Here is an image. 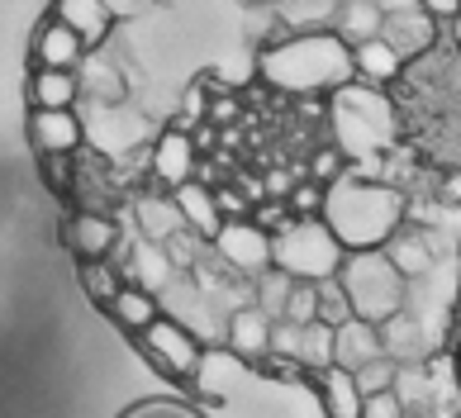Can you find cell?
<instances>
[{"label": "cell", "instance_id": "cell-9", "mask_svg": "<svg viewBox=\"0 0 461 418\" xmlns=\"http://www.w3.org/2000/svg\"><path fill=\"white\" fill-rule=\"evenodd\" d=\"M271 314L258 309V304H238L224 314V347L233 357H243L248 366H258L267 352H271Z\"/></svg>", "mask_w": 461, "mask_h": 418}, {"label": "cell", "instance_id": "cell-6", "mask_svg": "<svg viewBox=\"0 0 461 418\" xmlns=\"http://www.w3.org/2000/svg\"><path fill=\"white\" fill-rule=\"evenodd\" d=\"M139 352L148 357L152 371H162L167 380H176V386H185V380H195L200 361H204V342L200 333H191L181 319H172V314H158L143 333H139Z\"/></svg>", "mask_w": 461, "mask_h": 418}, {"label": "cell", "instance_id": "cell-2", "mask_svg": "<svg viewBox=\"0 0 461 418\" xmlns=\"http://www.w3.org/2000/svg\"><path fill=\"white\" fill-rule=\"evenodd\" d=\"M323 223L348 252L362 248H385V238L409 219V200L400 186L362 177V171H343L329 190H323Z\"/></svg>", "mask_w": 461, "mask_h": 418}, {"label": "cell", "instance_id": "cell-18", "mask_svg": "<svg viewBox=\"0 0 461 418\" xmlns=\"http://www.w3.org/2000/svg\"><path fill=\"white\" fill-rule=\"evenodd\" d=\"M29 58H33V67H81L86 62V43H81L62 20H43L39 33H33Z\"/></svg>", "mask_w": 461, "mask_h": 418}, {"label": "cell", "instance_id": "cell-10", "mask_svg": "<svg viewBox=\"0 0 461 418\" xmlns=\"http://www.w3.org/2000/svg\"><path fill=\"white\" fill-rule=\"evenodd\" d=\"M29 143L39 157L48 152L77 157L81 143H86V129H81L77 110H29Z\"/></svg>", "mask_w": 461, "mask_h": 418}, {"label": "cell", "instance_id": "cell-4", "mask_svg": "<svg viewBox=\"0 0 461 418\" xmlns=\"http://www.w3.org/2000/svg\"><path fill=\"white\" fill-rule=\"evenodd\" d=\"M333 276L343 281L357 319L381 323V319H390V314H400L409 304V276L385 257V248L343 252V267H338Z\"/></svg>", "mask_w": 461, "mask_h": 418}, {"label": "cell", "instance_id": "cell-40", "mask_svg": "<svg viewBox=\"0 0 461 418\" xmlns=\"http://www.w3.org/2000/svg\"><path fill=\"white\" fill-rule=\"evenodd\" d=\"M447 29H452V43L461 48V10H456V14H452V20H447Z\"/></svg>", "mask_w": 461, "mask_h": 418}, {"label": "cell", "instance_id": "cell-35", "mask_svg": "<svg viewBox=\"0 0 461 418\" xmlns=\"http://www.w3.org/2000/svg\"><path fill=\"white\" fill-rule=\"evenodd\" d=\"M362 418H409V409L395 395V386H390V390H375V395L362 399Z\"/></svg>", "mask_w": 461, "mask_h": 418}, {"label": "cell", "instance_id": "cell-36", "mask_svg": "<svg viewBox=\"0 0 461 418\" xmlns=\"http://www.w3.org/2000/svg\"><path fill=\"white\" fill-rule=\"evenodd\" d=\"M248 219L258 223V229L276 233V229H285V223L295 219V214H290V209H285V200H258V204H252V214H248Z\"/></svg>", "mask_w": 461, "mask_h": 418}, {"label": "cell", "instance_id": "cell-24", "mask_svg": "<svg viewBox=\"0 0 461 418\" xmlns=\"http://www.w3.org/2000/svg\"><path fill=\"white\" fill-rule=\"evenodd\" d=\"M381 24H385V10L375 5V0H338V10H333V33H338L348 48L375 39V33H381Z\"/></svg>", "mask_w": 461, "mask_h": 418}, {"label": "cell", "instance_id": "cell-32", "mask_svg": "<svg viewBox=\"0 0 461 418\" xmlns=\"http://www.w3.org/2000/svg\"><path fill=\"white\" fill-rule=\"evenodd\" d=\"M314 309H319L314 281H295V286H290V300H285V314H281V319H290V323H310Z\"/></svg>", "mask_w": 461, "mask_h": 418}, {"label": "cell", "instance_id": "cell-41", "mask_svg": "<svg viewBox=\"0 0 461 418\" xmlns=\"http://www.w3.org/2000/svg\"><path fill=\"white\" fill-rule=\"evenodd\" d=\"M248 5H276V0H248Z\"/></svg>", "mask_w": 461, "mask_h": 418}, {"label": "cell", "instance_id": "cell-33", "mask_svg": "<svg viewBox=\"0 0 461 418\" xmlns=\"http://www.w3.org/2000/svg\"><path fill=\"white\" fill-rule=\"evenodd\" d=\"M343 148L338 143H329V148H319L314 157H310V181H319V186H333L338 177H343Z\"/></svg>", "mask_w": 461, "mask_h": 418}, {"label": "cell", "instance_id": "cell-16", "mask_svg": "<svg viewBox=\"0 0 461 418\" xmlns=\"http://www.w3.org/2000/svg\"><path fill=\"white\" fill-rule=\"evenodd\" d=\"M133 223H139V238H152V242H167L172 233L185 229V219H181V209L172 200V190H143L139 200H133Z\"/></svg>", "mask_w": 461, "mask_h": 418}, {"label": "cell", "instance_id": "cell-25", "mask_svg": "<svg viewBox=\"0 0 461 418\" xmlns=\"http://www.w3.org/2000/svg\"><path fill=\"white\" fill-rule=\"evenodd\" d=\"M77 276H81V290H86V300H95L100 309H105L119 286H124V276H119V267L110 257H86V261H77Z\"/></svg>", "mask_w": 461, "mask_h": 418}, {"label": "cell", "instance_id": "cell-29", "mask_svg": "<svg viewBox=\"0 0 461 418\" xmlns=\"http://www.w3.org/2000/svg\"><path fill=\"white\" fill-rule=\"evenodd\" d=\"M338 0H281V20L285 29H323L333 24Z\"/></svg>", "mask_w": 461, "mask_h": 418}, {"label": "cell", "instance_id": "cell-17", "mask_svg": "<svg viewBox=\"0 0 461 418\" xmlns=\"http://www.w3.org/2000/svg\"><path fill=\"white\" fill-rule=\"evenodd\" d=\"M172 200H176V209H181V219H185V229H191V233H200L204 242L219 233L224 214H219L214 186H204L200 177H191V181H181V186L172 190Z\"/></svg>", "mask_w": 461, "mask_h": 418}, {"label": "cell", "instance_id": "cell-19", "mask_svg": "<svg viewBox=\"0 0 461 418\" xmlns=\"http://www.w3.org/2000/svg\"><path fill=\"white\" fill-rule=\"evenodd\" d=\"M371 357H381V333H375L371 319H352L333 328V366H343V371H357V366H366Z\"/></svg>", "mask_w": 461, "mask_h": 418}, {"label": "cell", "instance_id": "cell-11", "mask_svg": "<svg viewBox=\"0 0 461 418\" xmlns=\"http://www.w3.org/2000/svg\"><path fill=\"white\" fill-rule=\"evenodd\" d=\"M62 238H67V248L77 252V261H86V257H110L124 233H119V223L110 214H100V209H77V214L67 219Z\"/></svg>", "mask_w": 461, "mask_h": 418}, {"label": "cell", "instance_id": "cell-7", "mask_svg": "<svg viewBox=\"0 0 461 418\" xmlns=\"http://www.w3.org/2000/svg\"><path fill=\"white\" fill-rule=\"evenodd\" d=\"M210 252L224 261V267H233L238 276H258V271H267L271 267V233L267 229H258L248 214L243 219H224L219 223V233L210 238Z\"/></svg>", "mask_w": 461, "mask_h": 418}, {"label": "cell", "instance_id": "cell-5", "mask_svg": "<svg viewBox=\"0 0 461 418\" xmlns=\"http://www.w3.org/2000/svg\"><path fill=\"white\" fill-rule=\"evenodd\" d=\"M343 242L333 238V229L323 223L319 214L314 219H290L285 229L271 233V267L290 271L295 281H323L343 267Z\"/></svg>", "mask_w": 461, "mask_h": 418}, {"label": "cell", "instance_id": "cell-39", "mask_svg": "<svg viewBox=\"0 0 461 418\" xmlns=\"http://www.w3.org/2000/svg\"><path fill=\"white\" fill-rule=\"evenodd\" d=\"M110 10H114V20H119V14H133V10H139V0H110Z\"/></svg>", "mask_w": 461, "mask_h": 418}, {"label": "cell", "instance_id": "cell-34", "mask_svg": "<svg viewBox=\"0 0 461 418\" xmlns=\"http://www.w3.org/2000/svg\"><path fill=\"white\" fill-rule=\"evenodd\" d=\"M43 181L58 190V195H72V186H77V167H72V157L67 152H48L43 157Z\"/></svg>", "mask_w": 461, "mask_h": 418}, {"label": "cell", "instance_id": "cell-8", "mask_svg": "<svg viewBox=\"0 0 461 418\" xmlns=\"http://www.w3.org/2000/svg\"><path fill=\"white\" fill-rule=\"evenodd\" d=\"M195 167H200V148H195L191 129H176V124L167 129L148 152V177H152L158 190H176L181 181L195 177Z\"/></svg>", "mask_w": 461, "mask_h": 418}, {"label": "cell", "instance_id": "cell-22", "mask_svg": "<svg viewBox=\"0 0 461 418\" xmlns=\"http://www.w3.org/2000/svg\"><path fill=\"white\" fill-rule=\"evenodd\" d=\"M105 314H110V319H114L119 328H124V333L139 338L143 328L162 314V300H158V290H143V286L124 281V286H119V295L105 304Z\"/></svg>", "mask_w": 461, "mask_h": 418}, {"label": "cell", "instance_id": "cell-23", "mask_svg": "<svg viewBox=\"0 0 461 418\" xmlns=\"http://www.w3.org/2000/svg\"><path fill=\"white\" fill-rule=\"evenodd\" d=\"M385 257L395 261V267L409 276V281L429 276V271H433V261H438V257H433V238L423 233V229H404V223L385 238Z\"/></svg>", "mask_w": 461, "mask_h": 418}, {"label": "cell", "instance_id": "cell-20", "mask_svg": "<svg viewBox=\"0 0 461 418\" xmlns=\"http://www.w3.org/2000/svg\"><path fill=\"white\" fill-rule=\"evenodd\" d=\"M319 386V399H323V413L329 418H362V386H357V376L343 371V366H323V371L310 376Z\"/></svg>", "mask_w": 461, "mask_h": 418}, {"label": "cell", "instance_id": "cell-37", "mask_svg": "<svg viewBox=\"0 0 461 418\" xmlns=\"http://www.w3.org/2000/svg\"><path fill=\"white\" fill-rule=\"evenodd\" d=\"M423 14H433V20H452V14L461 10V0H419Z\"/></svg>", "mask_w": 461, "mask_h": 418}, {"label": "cell", "instance_id": "cell-1", "mask_svg": "<svg viewBox=\"0 0 461 418\" xmlns=\"http://www.w3.org/2000/svg\"><path fill=\"white\" fill-rule=\"evenodd\" d=\"M258 77L290 100L329 95L352 81V48L333 29H285L281 39L262 43Z\"/></svg>", "mask_w": 461, "mask_h": 418}, {"label": "cell", "instance_id": "cell-14", "mask_svg": "<svg viewBox=\"0 0 461 418\" xmlns=\"http://www.w3.org/2000/svg\"><path fill=\"white\" fill-rule=\"evenodd\" d=\"M77 100H81L77 67H33L29 110H77Z\"/></svg>", "mask_w": 461, "mask_h": 418}, {"label": "cell", "instance_id": "cell-26", "mask_svg": "<svg viewBox=\"0 0 461 418\" xmlns=\"http://www.w3.org/2000/svg\"><path fill=\"white\" fill-rule=\"evenodd\" d=\"M295 361L304 366V376L323 371V366H333V328L329 323H300V347H295Z\"/></svg>", "mask_w": 461, "mask_h": 418}, {"label": "cell", "instance_id": "cell-21", "mask_svg": "<svg viewBox=\"0 0 461 418\" xmlns=\"http://www.w3.org/2000/svg\"><path fill=\"white\" fill-rule=\"evenodd\" d=\"M352 77L366 81V86H390V81L404 77V58L375 33L366 43H352Z\"/></svg>", "mask_w": 461, "mask_h": 418}, {"label": "cell", "instance_id": "cell-30", "mask_svg": "<svg viewBox=\"0 0 461 418\" xmlns=\"http://www.w3.org/2000/svg\"><path fill=\"white\" fill-rule=\"evenodd\" d=\"M323 190H329V186H319V181L304 177V181L290 186L281 200H285V209H290L295 219H314V214H323Z\"/></svg>", "mask_w": 461, "mask_h": 418}, {"label": "cell", "instance_id": "cell-3", "mask_svg": "<svg viewBox=\"0 0 461 418\" xmlns=\"http://www.w3.org/2000/svg\"><path fill=\"white\" fill-rule=\"evenodd\" d=\"M329 124L333 143L343 148V157H375L395 143L400 114L381 91H371L366 81H343L338 91H329Z\"/></svg>", "mask_w": 461, "mask_h": 418}, {"label": "cell", "instance_id": "cell-13", "mask_svg": "<svg viewBox=\"0 0 461 418\" xmlns=\"http://www.w3.org/2000/svg\"><path fill=\"white\" fill-rule=\"evenodd\" d=\"M53 20H62L86 48H100L114 29L110 0H53Z\"/></svg>", "mask_w": 461, "mask_h": 418}, {"label": "cell", "instance_id": "cell-42", "mask_svg": "<svg viewBox=\"0 0 461 418\" xmlns=\"http://www.w3.org/2000/svg\"><path fill=\"white\" fill-rule=\"evenodd\" d=\"M143 418H152V413H143Z\"/></svg>", "mask_w": 461, "mask_h": 418}, {"label": "cell", "instance_id": "cell-12", "mask_svg": "<svg viewBox=\"0 0 461 418\" xmlns=\"http://www.w3.org/2000/svg\"><path fill=\"white\" fill-rule=\"evenodd\" d=\"M375 333H381V352L395 366H419L423 357H429V333H423V323L409 309L381 319V323H375Z\"/></svg>", "mask_w": 461, "mask_h": 418}, {"label": "cell", "instance_id": "cell-38", "mask_svg": "<svg viewBox=\"0 0 461 418\" xmlns=\"http://www.w3.org/2000/svg\"><path fill=\"white\" fill-rule=\"evenodd\" d=\"M442 204H461V171H447V177H442Z\"/></svg>", "mask_w": 461, "mask_h": 418}, {"label": "cell", "instance_id": "cell-15", "mask_svg": "<svg viewBox=\"0 0 461 418\" xmlns=\"http://www.w3.org/2000/svg\"><path fill=\"white\" fill-rule=\"evenodd\" d=\"M433 29H438V20L423 14V10H385L381 39L409 62V58H419V52L433 48Z\"/></svg>", "mask_w": 461, "mask_h": 418}, {"label": "cell", "instance_id": "cell-31", "mask_svg": "<svg viewBox=\"0 0 461 418\" xmlns=\"http://www.w3.org/2000/svg\"><path fill=\"white\" fill-rule=\"evenodd\" d=\"M357 386H362V395H375V390H390V386H395V376H400V366L395 361H390L385 352L381 357H371L366 366H357Z\"/></svg>", "mask_w": 461, "mask_h": 418}, {"label": "cell", "instance_id": "cell-28", "mask_svg": "<svg viewBox=\"0 0 461 418\" xmlns=\"http://www.w3.org/2000/svg\"><path fill=\"white\" fill-rule=\"evenodd\" d=\"M314 290H319V309H314L319 323L338 328V323L352 319V300H348V290H343V281H338V276H323V281H314Z\"/></svg>", "mask_w": 461, "mask_h": 418}, {"label": "cell", "instance_id": "cell-27", "mask_svg": "<svg viewBox=\"0 0 461 418\" xmlns=\"http://www.w3.org/2000/svg\"><path fill=\"white\" fill-rule=\"evenodd\" d=\"M290 286H295V276H290V271L267 267V271L252 276V304L267 309L271 319H281V314H285V300H290Z\"/></svg>", "mask_w": 461, "mask_h": 418}]
</instances>
